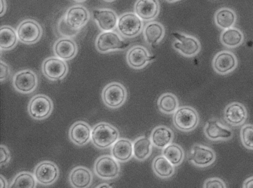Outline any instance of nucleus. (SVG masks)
I'll use <instances>...</instances> for the list:
<instances>
[{"label": "nucleus", "instance_id": "f704fd0d", "mask_svg": "<svg viewBox=\"0 0 253 188\" xmlns=\"http://www.w3.org/2000/svg\"><path fill=\"white\" fill-rule=\"evenodd\" d=\"M240 138L243 145L246 149L253 150V125L247 124L241 129Z\"/></svg>", "mask_w": 253, "mask_h": 188}, {"label": "nucleus", "instance_id": "2f4dec72", "mask_svg": "<svg viewBox=\"0 0 253 188\" xmlns=\"http://www.w3.org/2000/svg\"><path fill=\"white\" fill-rule=\"evenodd\" d=\"M163 155L174 166L181 164L184 157V152L181 147L171 143L163 149Z\"/></svg>", "mask_w": 253, "mask_h": 188}, {"label": "nucleus", "instance_id": "37998d69", "mask_svg": "<svg viewBox=\"0 0 253 188\" xmlns=\"http://www.w3.org/2000/svg\"><path fill=\"white\" fill-rule=\"evenodd\" d=\"M166 1L169 2H173L176 1H178L179 0H166Z\"/></svg>", "mask_w": 253, "mask_h": 188}, {"label": "nucleus", "instance_id": "20e7f679", "mask_svg": "<svg viewBox=\"0 0 253 188\" xmlns=\"http://www.w3.org/2000/svg\"><path fill=\"white\" fill-rule=\"evenodd\" d=\"M117 27L122 35L127 38H132L140 32L143 23L142 19L135 13L126 12L119 18Z\"/></svg>", "mask_w": 253, "mask_h": 188}, {"label": "nucleus", "instance_id": "c03bdc74", "mask_svg": "<svg viewBox=\"0 0 253 188\" xmlns=\"http://www.w3.org/2000/svg\"><path fill=\"white\" fill-rule=\"evenodd\" d=\"M106 1H113L114 0H105Z\"/></svg>", "mask_w": 253, "mask_h": 188}, {"label": "nucleus", "instance_id": "6ab92c4d", "mask_svg": "<svg viewBox=\"0 0 253 188\" xmlns=\"http://www.w3.org/2000/svg\"><path fill=\"white\" fill-rule=\"evenodd\" d=\"M92 14L99 27L104 31H112L117 25V15L112 10L95 9L93 10Z\"/></svg>", "mask_w": 253, "mask_h": 188}, {"label": "nucleus", "instance_id": "58836bf2", "mask_svg": "<svg viewBox=\"0 0 253 188\" xmlns=\"http://www.w3.org/2000/svg\"><path fill=\"white\" fill-rule=\"evenodd\" d=\"M243 188H253V176L247 178L243 183Z\"/></svg>", "mask_w": 253, "mask_h": 188}, {"label": "nucleus", "instance_id": "5701e85b", "mask_svg": "<svg viewBox=\"0 0 253 188\" xmlns=\"http://www.w3.org/2000/svg\"><path fill=\"white\" fill-rule=\"evenodd\" d=\"M91 134L89 126L83 121H78L74 124L69 132L71 140L79 146L86 144L90 139Z\"/></svg>", "mask_w": 253, "mask_h": 188}, {"label": "nucleus", "instance_id": "423d86ee", "mask_svg": "<svg viewBox=\"0 0 253 188\" xmlns=\"http://www.w3.org/2000/svg\"><path fill=\"white\" fill-rule=\"evenodd\" d=\"M204 133L211 141H226L233 137L232 129L217 118L208 120L204 127Z\"/></svg>", "mask_w": 253, "mask_h": 188}, {"label": "nucleus", "instance_id": "4c0bfd02", "mask_svg": "<svg viewBox=\"0 0 253 188\" xmlns=\"http://www.w3.org/2000/svg\"><path fill=\"white\" fill-rule=\"evenodd\" d=\"M8 67L4 63L1 62L0 79L1 80L5 79L8 75Z\"/></svg>", "mask_w": 253, "mask_h": 188}, {"label": "nucleus", "instance_id": "7c9ffc66", "mask_svg": "<svg viewBox=\"0 0 253 188\" xmlns=\"http://www.w3.org/2000/svg\"><path fill=\"white\" fill-rule=\"evenodd\" d=\"M220 40L225 46L234 48L240 45L243 40V35L241 31L235 28H230L225 29L220 36Z\"/></svg>", "mask_w": 253, "mask_h": 188}, {"label": "nucleus", "instance_id": "9d476101", "mask_svg": "<svg viewBox=\"0 0 253 188\" xmlns=\"http://www.w3.org/2000/svg\"><path fill=\"white\" fill-rule=\"evenodd\" d=\"M215 158L214 151L210 147L203 145L195 144L192 148L190 161L197 167H208L214 162Z\"/></svg>", "mask_w": 253, "mask_h": 188}, {"label": "nucleus", "instance_id": "e433bc0d", "mask_svg": "<svg viewBox=\"0 0 253 188\" xmlns=\"http://www.w3.org/2000/svg\"><path fill=\"white\" fill-rule=\"evenodd\" d=\"M10 155L8 150L3 145L0 146V166L7 163L10 159Z\"/></svg>", "mask_w": 253, "mask_h": 188}, {"label": "nucleus", "instance_id": "a878e982", "mask_svg": "<svg viewBox=\"0 0 253 188\" xmlns=\"http://www.w3.org/2000/svg\"><path fill=\"white\" fill-rule=\"evenodd\" d=\"M92 175L86 168L78 167L71 172L70 181L72 185L76 188H83L88 187L91 183Z\"/></svg>", "mask_w": 253, "mask_h": 188}, {"label": "nucleus", "instance_id": "a18cd8bd", "mask_svg": "<svg viewBox=\"0 0 253 188\" xmlns=\"http://www.w3.org/2000/svg\"><path fill=\"white\" fill-rule=\"evenodd\" d=\"M78 0V1H82V0Z\"/></svg>", "mask_w": 253, "mask_h": 188}, {"label": "nucleus", "instance_id": "4468645a", "mask_svg": "<svg viewBox=\"0 0 253 188\" xmlns=\"http://www.w3.org/2000/svg\"><path fill=\"white\" fill-rule=\"evenodd\" d=\"M67 69L65 62L59 58H47L42 64L44 75L52 80H58L63 77L67 72Z\"/></svg>", "mask_w": 253, "mask_h": 188}, {"label": "nucleus", "instance_id": "412c9836", "mask_svg": "<svg viewBox=\"0 0 253 188\" xmlns=\"http://www.w3.org/2000/svg\"><path fill=\"white\" fill-rule=\"evenodd\" d=\"M111 152L113 157L117 161L126 162L133 155V144L126 138L118 139L113 145Z\"/></svg>", "mask_w": 253, "mask_h": 188}, {"label": "nucleus", "instance_id": "a19ab883", "mask_svg": "<svg viewBox=\"0 0 253 188\" xmlns=\"http://www.w3.org/2000/svg\"><path fill=\"white\" fill-rule=\"evenodd\" d=\"M5 2L4 0H0V15H2L5 10Z\"/></svg>", "mask_w": 253, "mask_h": 188}, {"label": "nucleus", "instance_id": "c756f323", "mask_svg": "<svg viewBox=\"0 0 253 188\" xmlns=\"http://www.w3.org/2000/svg\"><path fill=\"white\" fill-rule=\"evenodd\" d=\"M157 105L161 112L166 114H172L178 108V101L174 94L166 93L159 97Z\"/></svg>", "mask_w": 253, "mask_h": 188}, {"label": "nucleus", "instance_id": "bb28decb", "mask_svg": "<svg viewBox=\"0 0 253 188\" xmlns=\"http://www.w3.org/2000/svg\"><path fill=\"white\" fill-rule=\"evenodd\" d=\"M152 167L155 173L163 179L170 177L174 172V165L163 155L155 157L153 162Z\"/></svg>", "mask_w": 253, "mask_h": 188}, {"label": "nucleus", "instance_id": "c85d7f7f", "mask_svg": "<svg viewBox=\"0 0 253 188\" xmlns=\"http://www.w3.org/2000/svg\"><path fill=\"white\" fill-rule=\"evenodd\" d=\"M236 16L235 12L228 8H222L215 14V22L219 27L223 29L231 28L235 24Z\"/></svg>", "mask_w": 253, "mask_h": 188}, {"label": "nucleus", "instance_id": "f3484780", "mask_svg": "<svg viewBox=\"0 0 253 188\" xmlns=\"http://www.w3.org/2000/svg\"><path fill=\"white\" fill-rule=\"evenodd\" d=\"M159 11L158 0H137L134 5L135 13L143 20L148 21L155 18Z\"/></svg>", "mask_w": 253, "mask_h": 188}, {"label": "nucleus", "instance_id": "f03ea898", "mask_svg": "<svg viewBox=\"0 0 253 188\" xmlns=\"http://www.w3.org/2000/svg\"><path fill=\"white\" fill-rule=\"evenodd\" d=\"M174 126L182 131L194 129L198 124L199 117L197 111L190 106H182L175 112L173 116Z\"/></svg>", "mask_w": 253, "mask_h": 188}, {"label": "nucleus", "instance_id": "2eb2a0df", "mask_svg": "<svg viewBox=\"0 0 253 188\" xmlns=\"http://www.w3.org/2000/svg\"><path fill=\"white\" fill-rule=\"evenodd\" d=\"M237 65V60L235 56L228 51H222L218 53L212 62L214 70L221 75L232 72L235 69Z\"/></svg>", "mask_w": 253, "mask_h": 188}, {"label": "nucleus", "instance_id": "dca6fc26", "mask_svg": "<svg viewBox=\"0 0 253 188\" xmlns=\"http://www.w3.org/2000/svg\"><path fill=\"white\" fill-rule=\"evenodd\" d=\"M155 58L150 55L146 49L141 46H135L129 49L126 56L128 65L134 69H141Z\"/></svg>", "mask_w": 253, "mask_h": 188}, {"label": "nucleus", "instance_id": "ddd939ff", "mask_svg": "<svg viewBox=\"0 0 253 188\" xmlns=\"http://www.w3.org/2000/svg\"><path fill=\"white\" fill-rule=\"evenodd\" d=\"M59 174L57 166L53 162L43 161L35 168L34 175L36 179L42 185H50L54 182Z\"/></svg>", "mask_w": 253, "mask_h": 188}, {"label": "nucleus", "instance_id": "0eeeda50", "mask_svg": "<svg viewBox=\"0 0 253 188\" xmlns=\"http://www.w3.org/2000/svg\"><path fill=\"white\" fill-rule=\"evenodd\" d=\"M171 35L177 40L173 43L174 48L184 56L192 57L200 51V43L195 38L177 32Z\"/></svg>", "mask_w": 253, "mask_h": 188}, {"label": "nucleus", "instance_id": "39448f33", "mask_svg": "<svg viewBox=\"0 0 253 188\" xmlns=\"http://www.w3.org/2000/svg\"><path fill=\"white\" fill-rule=\"evenodd\" d=\"M129 45V43L125 41L117 33L112 31L102 32L96 40V48L101 52L124 49Z\"/></svg>", "mask_w": 253, "mask_h": 188}, {"label": "nucleus", "instance_id": "cd10ccee", "mask_svg": "<svg viewBox=\"0 0 253 188\" xmlns=\"http://www.w3.org/2000/svg\"><path fill=\"white\" fill-rule=\"evenodd\" d=\"M165 29L163 25L158 22H151L145 27L143 34L146 41L150 44L157 43L163 38Z\"/></svg>", "mask_w": 253, "mask_h": 188}, {"label": "nucleus", "instance_id": "72a5a7b5", "mask_svg": "<svg viewBox=\"0 0 253 188\" xmlns=\"http://www.w3.org/2000/svg\"><path fill=\"white\" fill-rule=\"evenodd\" d=\"M36 180L34 176L28 172H22L15 178L10 186L11 188H34Z\"/></svg>", "mask_w": 253, "mask_h": 188}, {"label": "nucleus", "instance_id": "1a4fd4ad", "mask_svg": "<svg viewBox=\"0 0 253 188\" xmlns=\"http://www.w3.org/2000/svg\"><path fill=\"white\" fill-rule=\"evenodd\" d=\"M53 104L51 100L44 95L33 97L29 103L28 112L30 115L36 119H44L52 112Z\"/></svg>", "mask_w": 253, "mask_h": 188}, {"label": "nucleus", "instance_id": "6e6552de", "mask_svg": "<svg viewBox=\"0 0 253 188\" xmlns=\"http://www.w3.org/2000/svg\"><path fill=\"white\" fill-rule=\"evenodd\" d=\"M120 165L117 160L109 155L100 157L96 161L94 170L98 176L104 179L116 178L120 172Z\"/></svg>", "mask_w": 253, "mask_h": 188}, {"label": "nucleus", "instance_id": "c9c22d12", "mask_svg": "<svg viewBox=\"0 0 253 188\" xmlns=\"http://www.w3.org/2000/svg\"><path fill=\"white\" fill-rule=\"evenodd\" d=\"M204 188H226L225 183L220 179L213 177L206 180L203 185Z\"/></svg>", "mask_w": 253, "mask_h": 188}, {"label": "nucleus", "instance_id": "9b49d317", "mask_svg": "<svg viewBox=\"0 0 253 188\" xmlns=\"http://www.w3.org/2000/svg\"><path fill=\"white\" fill-rule=\"evenodd\" d=\"M42 30L40 25L31 20L22 22L17 30L19 39L25 43H33L41 37Z\"/></svg>", "mask_w": 253, "mask_h": 188}, {"label": "nucleus", "instance_id": "ea45409f", "mask_svg": "<svg viewBox=\"0 0 253 188\" xmlns=\"http://www.w3.org/2000/svg\"><path fill=\"white\" fill-rule=\"evenodd\" d=\"M7 186V183L5 181V179L1 175L0 176V188H6Z\"/></svg>", "mask_w": 253, "mask_h": 188}, {"label": "nucleus", "instance_id": "f257e3e1", "mask_svg": "<svg viewBox=\"0 0 253 188\" xmlns=\"http://www.w3.org/2000/svg\"><path fill=\"white\" fill-rule=\"evenodd\" d=\"M119 136L117 129L106 122L95 125L91 134L93 144L100 149H105L113 145L118 140Z\"/></svg>", "mask_w": 253, "mask_h": 188}, {"label": "nucleus", "instance_id": "393cba45", "mask_svg": "<svg viewBox=\"0 0 253 188\" xmlns=\"http://www.w3.org/2000/svg\"><path fill=\"white\" fill-rule=\"evenodd\" d=\"M54 51L59 58L68 60L75 56L77 51V47L75 43L71 39L61 38L55 43Z\"/></svg>", "mask_w": 253, "mask_h": 188}, {"label": "nucleus", "instance_id": "f8f14e48", "mask_svg": "<svg viewBox=\"0 0 253 188\" xmlns=\"http://www.w3.org/2000/svg\"><path fill=\"white\" fill-rule=\"evenodd\" d=\"M248 113L246 107L239 102H232L225 108L223 117L229 125L238 126L245 123Z\"/></svg>", "mask_w": 253, "mask_h": 188}, {"label": "nucleus", "instance_id": "7ed1b4c3", "mask_svg": "<svg viewBox=\"0 0 253 188\" xmlns=\"http://www.w3.org/2000/svg\"><path fill=\"white\" fill-rule=\"evenodd\" d=\"M104 104L109 108H117L126 101V91L119 82H112L105 87L102 93Z\"/></svg>", "mask_w": 253, "mask_h": 188}, {"label": "nucleus", "instance_id": "b1692460", "mask_svg": "<svg viewBox=\"0 0 253 188\" xmlns=\"http://www.w3.org/2000/svg\"><path fill=\"white\" fill-rule=\"evenodd\" d=\"M152 143L150 138L141 136L133 143V155L135 159L143 161L148 158L152 152Z\"/></svg>", "mask_w": 253, "mask_h": 188}, {"label": "nucleus", "instance_id": "473e14b6", "mask_svg": "<svg viewBox=\"0 0 253 188\" xmlns=\"http://www.w3.org/2000/svg\"><path fill=\"white\" fill-rule=\"evenodd\" d=\"M17 35L10 27L3 26L0 30V44L1 49H9L16 44Z\"/></svg>", "mask_w": 253, "mask_h": 188}, {"label": "nucleus", "instance_id": "a211bd4d", "mask_svg": "<svg viewBox=\"0 0 253 188\" xmlns=\"http://www.w3.org/2000/svg\"><path fill=\"white\" fill-rule=\"evenodd\" d=\"M37 83L36 75L30 70H24L19 72L15 75L13 78L15 88L23 93L32 91L35 88Z\"/></svg>", "mask_w": 253, "mask_h": 188}, {"label": "nucleus", "instance_id": "79ce46f5", "mask_svg": "<svg viewBox=\"0 0 253 188\" xmlns=\"http://www.w3.org/2000/svg\"><path fill=\"white\" fill-rule=\"evenodd\" d=\"M97 188H112V187L110 186L108 184H102L99 186L97 187Z\"/></svg>", "mask_w": 253, "mask_h": 188}, {"label": "nucleus", "instance_id": "aec40b11", "mask_svg": "<svg viewBox=\"0 0 253 188\" xmlns=\"http://www.w3.org/2000/svg\"><path fill=\"white\" fill-rule=\"evenodd\" d=\"M88 19V13L84 7L76 6L71 7L67 12L65 18L67 25L74 29L84 26Z\"/></svg>", "mask_w": 253, "mask_h": 188}, {"label": "nucleus", "instance_id": "4be33fe9", "mask_svg": "<svg viewBox=\"0 0 253 188\" xmlns=\"http://www.w3.org/2000/svg\"><path fill=\"white\" fill-rule=\"evenodd\" d=\"M173 138V133L169 128L164 125L155 127L151 134L152 144L159 149H164L171 144Z\"/></svg>", "mask_w": 253, "mask_h": 188}]
</instances>
